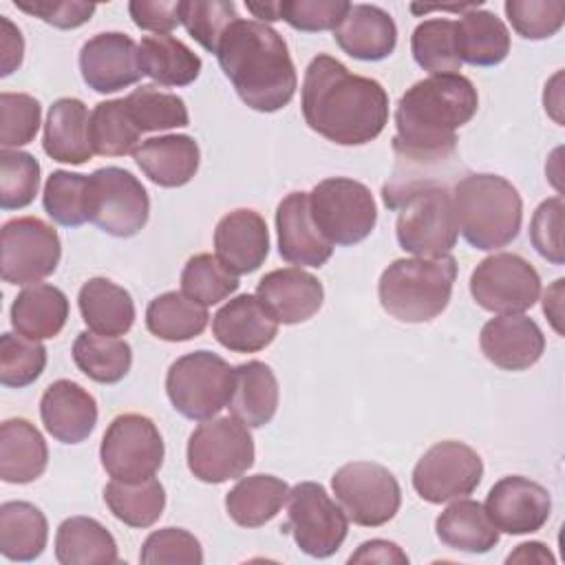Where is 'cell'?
I'll use <instances>...</instances> for the list:
<instances>
[{
  "label": "cell",
  "instance_id": "obj_1",
  "mask_svg": "<svg viewBox=\"0 0 565 565\" xmlns=\"http://www.w3.org/2000/svg\"><path fill=\"white\" fill-rule=\"evenodd\" d=\"M302 117L338 146L373 141L388 124V95L377 79L351 73L331 55H316L302 79Z\"/></svg>",
  "mask_w": 565,
  "mask_h": 565
},
{
  "label": "cell",
  "instance_id": "obj_2",
  "mask_svg": "<svg viewBox=\"0 0 565 565\" xmlns=\"http://www.w3.org/2000/svg\"><path fill=\"white\" fill-rule=\"evenodd\" d=\"M479 108L475 84L461 73L430 75L415 82L395 106L393 148L399 161L435 166L457 148V130Z\"/></svg>",
  "mask_w": 565,
  "mask_h": 565
},
{
  "label": "cell",
  "instance_id": "obj_3",
  "mask_svg": "<svg viewBox=\"0 0 565 565\" xmlns=\"http://www.w3.org/2000/svg\"><path fill=\"white\" fill-rule=\"evenodd\" d=\"M216 57L238 97L258 113L285 108L298 88L296 66L282 35L258 20L232 22Z\"/></svg>",
  "mask_w": 565,
  "mask_h": 565
},
{
  "label": "cell",
  "instance_id": "obj_4",
  "mask_svg": "<svg viewBox=\"0 0 565 565\" xmlns=\"http://www.w3.org/2000/svg\"><path fill=\"white\" fill-rule=\"evenodd\" d=\"M386 207L397 210L395 234L404 252L435 258L446 256L457 243L452 192L430 179H393L382 188Z\"/></svg>",
  "mask_w": 565,
  "mask_h": 565
},
{
  "label": "cell",
  "instance_id": "obj_5",
  "mask_svg": "<svg viewBox=\"0 0 565 565\" xmlns=\"http://www.w3.org/2000/svg\"><path fill=\"white\" fill-rule=\"evenodd\" d=\"M452 205L457 227L475 249L505 247L521 232V194L499 174H466L452 188Z\"/></svg>",
  "mask_w": 565,
  "mask_h": 565
},
{
  "label": "cell",
  "instance_id": "obj_6",
  "mask_svg": "<svg viewBox=\"0 0 565 565\" xmlns=\"http://www.w3.org/2000/svg\"><path fill=\"white\" fill-rule=\"evenodd\" d=\"M455 278L457 260L450 254L397 258L380 276V305L399 322H428L448 307Z\"/></svg>",
  "mask_w": 565,
  "mask_h": 565
},
{
  "label": "cell",
  "instance_id": "obj_7",
  "mask_svg": "<svg viewBox=\"0 0 565 565\" xmlns=\"http://www.w3.org/2000/svg\"><path fill=\"white\" fill-rule=\"evenodd\" d=\"M234 369L212 351H192L177 358L166 375V393L177 413L205 422L218 415L232 397Z\"/></svg>",
  "mask_w": 565,
  "mask_h": 565
},
{
  "label": "cell",
  "instance_id": "obj_8",
  "mask_svg": "<svg viewBox=\"0 0 565 565\" xmlns=\"http://www.w3.org/2000/svg\"><path fill=\"white\" fill-rule=\"evenodd\" d=\"M188 468L203 483H223L243 477L254 466L249 426L234 415L199 424L188 439Z\"/></svg>",
  "mask_w": 565,
  "mask_h": 565
},
{
  "label": "cell",
  "instance_id": "obj_9",
  "mask_svg": "<svg viewBox=\"0 0 565 565\" xmlns=\"http://www.w3.org/2000/svg\"><path fill=\"white\" fill-rule=\"evenodd\" d=\"M309 205L318 230L333 245L364 241L377 223V205L371 190L349 177H329L309 192Z\"/></svg>",
  "mask_w": 565,
  "mask_h": 565
},
{
  "label": "cell",
  "instance_id": "obj_10",
  "mask_svg": "<svg viewBox=\"0 0 565 565\" xmlns=\"http://www.w3.org/2000/svg\"><path fill=\"white\" fill-rule=\"evenodd\" d=\"M282 532L291 534L307 556L329 558L344 543L349 519L340 503L327 494L324 486L300 481L289 488L287 523L282 525Z\"/></svg>",
  "mask_w": 565,
  "mask_h": 565
},
{
  "label": "cell",
  "instance_id": "obj_11",
  "mask_svg": "<svg viewBox=\"0 0 565 565\" xmlns=\"http://www.w3.org/2000/svg\"><path fill=\"white\" fill-rule=\"evenodd\" d=\"M148 216V192L132 172L108 166L88 174V221L102 232L130 238L143 230Z\"/></svg>",
  "mask_w": 565,
  "mask_h": 565
},
{
  "label": "cell",
  "instance_id": "obj_12",
  "mask_svg": "<svg viewBox=\"0 0 565 565\" xmlns=\"http://www.w3.org/2000/svg\"><path fill=\"white\" fill-rule=\"evenodd\" d=\"M331 488L347 519L362 527L388 523L402 505L397 479L388 468L373 461L344 463L331 477Z\"/></svg>",
  "mask_w": 565,
  "mask_h": 565
},
{
  "label": "cell",
  "instance_id": "obj_13",
  "mask_svg": "<svg viewBox=\"0 0 565 565\" xmlns=\"http://www.w3.org/2000/svg\"><path fill=\"white\" fill-rule=\"evenodd\" d=\"M163 439L154 422L139 413L117 415L99 446V459L108 477L119 481H143L163 463Z\"/></svg>",
  "mask_w": 565,
  "mask_h": 565
},
{
  "label": "cell",
  "instance_id": "obj_14",
  "mask_svg": "<svg viewBox=\"0 0 565 565\" xmlns=\"http://www.w3.org/2000/svg\"><path fill=\"white\" fill-rule=\"evenodd\" d=\"M470 294L481 309L497 316L523 313L541 296V276L523 256L499 252L475 267Z\"/></svg>",
  "mask_w": 565,
  "mask_h": 565
},
{
  "label": "cell",
  "instance_id": "obj_15",
  "mask_svg": "<svg viewBox=\"0 0 565 565\" xmlns=\"http://www.w3.org/2000/svg\"><path fill=\"white\" fill-rule=\"evenodd\" d=\"M62 258L53 225L38 216H18L2 225L0 274L9 285H35L51 276Z\"/></svg>",
  "mask_w": 565,
  "mask_h": 565
},
{
  "label": "cell",
  "instance_id": "obj_16",
  "mask_svg": "<svg viewBox=\"0 0 565 565\" xmlns=\"http://www.w3.org/2000/svg\"><path fill=\"white\" fill-rule=\"evenodd\" d=\"M483 477V461L463 441L446 439L430 446L413 468V488L428 503L468 497Z\"/></svg>",
  "mask_w": 565,
  "mask_h": 565
},
{
  "label": "cell",
  "instance_id": "obj_17",
  "mask_svg": "<svg viewBox=\"0 0 565 565\" xmlns=\"http://www.w3.org/2000/svg\"><path fill=\"white\" fill-rule=\"evenodd\" d=\"M79 71L88 88L117 93L141 79L139 44L119 31L97 33L79 51Z\"/></svg>",
  "mask_w": 565,
  "mask_h": 565
},
{
  "label": "cell",
  "instance_id": "obj_18",
  "mask_svg": "<svg viewBox=\"0 0 565 565\" xmlns=\"http://www.w3.org/2000/svg\"><path fill=\"white\" fill-rule=\"evenodd\" d=\"M483 508L499 532L532 534L547 523L552 499L541 483L521 475H510L490 488Z\"/></svg>",
  "mask_w": 565,
  "mask_h": 565
},
{
  "label": "cell",
  "instance_id": "obj_19",
  "mask_svg": "<svg viewBox=\"0 0 565 565\" xmlns=\"http://www.w3.org/2000/svg\"><path fill=\"white\" fill-rule=\"evenodd\" d=\"M278 254L282 260L298 267H322L331 254L333 243L318 230L309 192H291L276 207Z\"/></svg>",
  "mask_w": 565,
  "mask_h": 565
},
{
  "label": "cell",
  "instance_id": "obj_20",
  "mask_svg": "<svg viewBox=\"0 0 565 565\" xmlns=\"http://www.w3.org/2000/svg\"><path fill=\"white\" fill-rule=\"evenodd\" d=\"M481 353L503 371H525L534 366L545 351L541 327L523 316H497L488 320L479 335Z\"/></svg>",
  "mask_w": 565,
  "mask_h": 565
},
{
  "label": "cell",
  "instance_id": "obj_21",
  "mask_svg": "<svg viewBox=\"0 0 565 565\" xmlns=\"http://www.w3.org/2000/svg\"><path fill=\"white\" fill-rule=\"evenodd\" d=\"M256 298L280 324H300L318 313L324 300L322 282L302 267H282L258 280Z\"/></svg>",
  "mask_w": 565,
  "mask_h": 565
},
{
  "label": "cell",
  "instance_id": "obj_22",
  "mask_svg": "<svg viewBox=\"0 0 565 565\" xmlns=\"http://www.w3.org/2000/svg\"><path fill=\"white\" fill-rule=\"evenodd\" d=\"M216 342L234 353H256L274 342L278 322L252 294L227 300L212 318Z\"/></svg>",
  "mask_w": 565,
  "mask_h": 565
},
{
  "label": "cell",
  "instance_id": "obj_23",
  "mask_svg": "<svg viewBox=\"0 0 565 565\" xmlns=\"http://www.w3.org/2000/svg\"><path fill=\"white\" fill-rule=\"evenodd\" d=\"M216 258L236 276L256 271L269 254V230L254 210H234L225 214L214 230Z\"/></svg>",
  "mask_w": 565,
  "mask_h": 565
},
{
  "label": "cell",
  "instance_id": "obj_24",
  "mask_svg": "<svg viewBox=\"0 0 565 565\" xmlns=\"http://www.w3.org/2000/svg\"><path fill=\"white\" fill-rule=\"evenodd\" d=\"M40 417L53 439L79 444L88 439L97 424V402L77 382L55 380L42 393Z\"/></svg>",
  "mask_w": 565,
  "mask_h": 565
},
{
  "label": "cell",
  "instance_id": "obj_25",
  "mask_svg": "<svg viewBox=\"0 0 565 565\" xmlns=\"http://www.w3.org/2000/svg\"><path fill=\"white\" fill-rule=\"evenodd\" d=\"M338 46L362 62H380L395 51V20L375 4H351L342 22L333 29Z\"/></svg>",
  "mask_w": 565,
  "mask_h": 565
},
{
  "label": "cell",
  "instance_id": "obj_26",
  "mask_svg": "<svg viewBox=\"0 0 565 565\" xmlns=\"http://www.w3.org/2000/svg\"><path fill=\"white\" fill-rule=\"evenodd\" d=\"M132 157L141 172L161 188H181L190 183L201 163L199 143L190 135L146 139Z\"/></svg>",
  "mask_w": 565,
  "mask_h": 565
},
{
  "label": "cell",
  "instance_id": "obj_27",
  "mask_svg": "<svg viewBox=\"0 0 565 565\" xmlns=\"http://www.w3.org/2000/svg\"><path fill=\"white\" fill-rule=\"evenodd\" d=\"M88 108L77 97H60L51 104L44 121V152L60 163L82 166L95 154L88 139Z\"/></svg>",
  "mask_w": 565,
  "mask_h": 565
},
{
  "label": "cell",
  "instance_id": "obj_28",
  "mask_svg": "<svg viewBox=\"0 0 565 565\" xmlns=\"http://www.w3.org/2000/svg\"><path fill=\"white\" fill-rule=\"evenodd\" d=\"M278 380L274 371L258 360L234 366L232 397L227 402L230 413L249 428L269 424L278 408Z\"/></svg>",
  "mask_w": 565,
  "mask_h": 565
},
{
  "label": "cell",
  "instance_id": "obj_29",
  "mask_svg": "<svg viewBox=\"0 0 565 565\" xmlns=\"http://www.w3.org/2000/svg\"><path fill=\"white\" fill-rule=\"evenodd\" d=\"M49 448L42 433L22 417L0 426V477L7 483H31L46 470Z\"/></svg>",
  "mask_w": 565,
  "mask_h": 565
},
{
  "label": "cell",
  "instance_id": "obj_30",
  "mask_svg": "<svg viewBox=\"0 0 565 565\" xmlns=\"http://www.w3.org/2000/svg\"><path fill=\"white\" fill-rule=\"evenodd\" d=\"M68 318V298L62 289L44 282L24 287L11 305V327L31 338H55Z\"/></svg>",
  "mask_w": 565,
  "mask_h": 565
},
{
  "label": "cell",
  "instance_id": "obj_31",
  "mask_svg": "<svg viewBox=\"0 0 565 565\" xmlns=\"http://www.w3.org/2000/svg\"><path fill=\"white\" fill-rule=\"evenodd\" d=\"M437 539L457 552L486 554L499 543V530L486 508L472 499H455L435 521Z\"/></svg>",
  "mask_w": 565,
  "mask_h": 565
},
{
  "label": "cell",
  "instance_id": "obj_32",
  "mask_svg": "<svg viewBox=\"0 0 565 565\" xmlns=\"http://www.w3.org/2000/svg\"><path fill=\"white\" fill-rule=\"evenodd\" d=\"M77 305L86 327L102 335H124L135 322L130 294L108 278H90L77 294Z\"/></svg>",
  "mask_w": 565,
  "mask_h": 565
},
{
  "label": "cell",
  "instance_id": "obj_33",
  "mask_svg": "<svg viewBox=\"0 0 565 565\" xmlns=\"http://www.w3.org/2000/svg\"><path fill=\"white\" fill-rule=\"evenodd\" d=\"M479 7L463 11L457 22L459 57L472 66H497L510 53V31L497 13Z\"/></svg>",
  "mask_w": 565,
  "mask_h": 565
},
{
  "label": "cell",
  "instance_id": "obj_34",
  "mask_svg": "<svg viewBox=\"0 0 565 565\" xmlns=\"http://www.w3.org/2000/svg\"><path fill=\"white\" fill-rule=\"evenodd\" d=\"M289 486L274 475H252L225 494V510L241 527H260L287 503Z\"/></svg>",
  "mask_w": 565,
  "mask_h": 565
},
{
  "label": "cell",
  "instance_id": "obj_35",
  "mask_svg": "<svg viewBox=\"0 0 565 565\" xmlns=\"http://www.w3.org/2000/svg\"><path fill=\"white\" fill-rule=\"evenodd\" d=\"M55 558L62 565H108L119 563L113 534L90 516H71L55 534Z\"/></svg>",
  "mask_w": 565,
  "mask_h": 565
},
{
  "label": "cell",
  "instance_id": "obj_36",
  "mask_svg": "<svg viewBox=\"0 0 565 565\" xmlns=\"http://www.w3.org/2000/svg\"><path fill=\"white\" fill-rule=\"evenodd\" d=\"M49 539V523L40 508L29 501H4L0 505V552L15 563L35 561Z\"/></svg>",
  "mask_w": 565,
  "mask_h": 565
},
{
  "label": "cell",
  "instance_id": "obj_37",
  "mask_svg": "<svg viewBox=\"0 0 565 565\" xmlns=\"http://www.w3.org/2000/svg\"><path fill=\"white\" fill-rule=\"evenodd\" d=\"M139 64L141 73L150 79L177 88L192 84L203 66L194 51L168 33L146 35L139 42Z\"/></svg>",
  "mask_w": 565,
  "mask_h": 565
},
{
  "label": "cell",
  "instance_id": "obj_38",
  "mask_svg": "<svg viewBox=\"0 0 565 565\" xmlns=\"http://www.w3.org/2000/svg\"><path fill=\"white\" fill-rule=\"evenodd\" d=\"M207 320V307L183 291H166L150 300L146 309L148 331L166 342H185L201 335Z\"/></svg>",
  "mask_w": 565,
  "mask_h": 565
},
{
  "label": "cell",
  "instance_id": "obj_39",
  "mask_svg": "<svg viewBox=\"0 0 565 565\" xmlns=\"http://www.w3.org/2000/svg\"><path fill=\"white\" fill-rule=\"evenodd\" d=\"M73 362L93 382L117 384L130 371L132 349L121 338L82 331L73 342Z\"/></svg>",
  "mask_w": 565,
  "mask_h": 565
},
{
  "label": "cell",
  "instance_id": "obj_40",
  "mask_svg": "<svg viewBox=\"0 0 565 565\" xmlns=\"http://www.w3.org/2000/svg\"><path fill=\"white\" fill-rule=\"evenodd\" d=\"M104 501L117 521L143 530L154 525L163 514L166 490L154 477L143 481L113 479L104 488Z\"/></svg>",
  "mask_w": 565,
  "mask_h": 565
},
{
  "label": "cell",
  "instance_id": "obj_41",
  "mask_svg": "<svg viewBox=\"0 0 565 565\" xmlns=\"http://www.w3.org/2000/svg\"><path fill=\"white\" fill-rule=\"evenodd\" d=\"M139 128L135 126L124 99L99 102L88 121L90 148L99 157H124L135 154L139 143Z\"/></svg>",
  "mask_w": 565,
  "mask_h": 565
},
{
  "label": "cell",
  "instance_id": "obj_42",
  "mask_svg": "<svg viewBox=\"0 0 565 565\" xmlns=\"http://www.w3.org/2000/svg\"><path fill=\"white\" fill-rule=\"evenodd\" d=\"M411 53L430 75L459 73L461 57L457 44V22L446 18H430L415 26L411 35Z\"/></svg>",
  "mask_w": 565,
  "mask_h": 565
},
{
  "label": "cell",
  "instance_id": "obj_43",
  "mask_svg": "<svg viewBox=\"0 0 565 565\" xmlns=\"http://www.w3.org/2000/svg\"><path fill=\"white\" fill-rule=\"evenodd\" d=\"M124 102L139 132L183 128L190 124L185 102L174 93L159 90L157 86H139L124 97Z\"/></svg>",
  "mask_w": 565,
  "mask_h": 565
},
{
  "label": "cell",
  "instance_id": "obj_44",
  "mask_svg": "<svg viewBox=\"0 0 565 565\" xmlns=\"http://www.w3.org/2000/svg\"><path fill=\"white\" fill-rule=\"evenodd\" d=\"M42 205L57 225H84L88 221V174L68 170L51 172L44 183Z\"/></svg>",
  "mask_w": 565,
  "mask_h": 565
},
{
  "label": "cell",
  "instance_id": "obj_45",
  "mask_svg": "<svg viewBox=\"0 0 565 565\" xmlns=\"http://www.w3.org/2000/svg\"><path fill=\"white\" fill-rule=\"evenodd\" d=\"M238 289V276L232 274L216 256L196 254L181 271V291L203 307L230 298Z\"/></svg>",
  "mask_w": 565,
  "mask_h": 565
},
{
  "label": "cell",
  "instance_id": "obj_46",
  "mask_svg": "<svg viewBox=\"0 0 565 565\" xmlns=\"http://www.w3.org/2000/svg\"><path fill=\"white\" fill-rule=\"evenodd\" d=\"M46 366V349L40 340L22 333L0 335V382L9 388L33 384Z\"/></svg>",
  "mask_w": 565,
  "mask_h": 565
},
{
  "label": "cell",
  "instance_id": "obj_47",
  "mask_svg": "<svg viewBox=\"0 0 565 565\" xmlns=\"http://www.w3.org/2000/svg\"><path fill=\"white\" fill-rule=\"evenodd\" d=\"M179 20L205 51L216 53L223 33L238 20L236 4L227 0H183Z\"/></svg>",
  "mask_w": 565,
  "mask_h": 565
},
{
  "label": "cell",
  "instance_id": "obj_48",
  "mask_svg": "<svg viewBox=\"0 0 565 565\" xmlns=\"http://www.w3.org/2000/svg\"><path fill=\"white\" fill-rule=\"evenodd\" d=\"M40 188V163L22 150L0 152V205L22 210L33 203Z\"/></svg>",
  "mask_w": 565,
  "mask_h": 565
},
{
  "label": "cell",
  "instance_id": "obj_49",
  "mask_svg": "<svg viewBox=\"0 0 565 565\" xmlns=\"http://www.w3.org/2000/svg\"><path fill=\"white\" fill-rule=\"evenodd\" d=\"M42 106L26 93L0 95V146L2 150L26 146L40 130Z\"/></svg>",
  "mask_w": 565,
  "mask_h": 565
},
{
  "label": "cell",
  "instance_id": "obj_50",
  "mask_svg": "<svg viewBox=\"0 0 565 565\" xmlns=\"http://www.w3.org/2000/svg\"><path fill=\"white\" fill-rule=\"evenodd\" d=\"M503 9L512 29L525 40L552 38L565 22L561 0H505Z\"/></svg>",
  "mask_w": 565,
  "mask_h": 565
},
{
  "label": "cell",
  "instance_id": "obj_51",
  "mask_svg": "<svg viewBox=\"0 0 565 565\" xmlns=\"http://www.w3.org/2000/svg\"><path fill=\"white\" fill-rule=\"evenodd\" d=\"M139 561L143 565H201L203 563V550L201 543L181 527H163L148 534V539L141 545Z\"/></svg>",
  "mask_w": 565,
  "mask_h": 565
},
{
  "label": "cell",
  "instance_id": "obj_52",
  "mask_svg": "<svg viewBox=\"0 0 565 565\" xmlns=\"http://www.w3.org/2000/svg\"><path fill=\"white\" fill-rule=\"evenodd\" d=\"M280 20H285L291 29L305 31V33H318V31H333L347 11L351 9V2L347 0H282L278 2Z\"/></svg>",
  "mask_w": 565,
  "mask_h": 565
},
{
  "label": "cell",
  "instance_id": "obj_53",
  "mask_svg": "<svg viewBox=\"0 0 565 565\" xmlns=\"http://www.w3.org/2000/svg\"><path fill=\"white\" fill-rule=\"evenodd\" d=\"M563 214L565 203L561 196L545 199L532 214L530 221V241L532 247L550 263L563 265L565 263V247H563Z\"/></svg>",
  "mask_w": 565,
  "mask_h": 565
},
{
  "label": "cell",
  "instance_id": "obj_54",
  "mask_svg": "<svg viewBox=\"0 0 565 565\" xmlns=\"http://www.w3.org/2000/svg\"><path fill=\"white\" fill-rule=\"evenodd\" d=\"M13 4L55 29H77L86 24L97 9V4L79 0H15Z\"/></svg>",
  "mask_w": 565,
  "mask_h": 565
},
{
  "label": "cell",
  "instance_id": "obj_55",
  "mask_svg": "<svg viewBox=\"0 0 565 565\" xmlns=\"http://www.w3.org/2000/svg\"><path fill=\"white\" fill-rule=\"evenodd\" d=\"M179 7L181 2H166V0H132L128 2V13L132 22L143 31L154 33H168L179 20Z\"/></svg>",
  "mask_w": 565,
  "mask_h": 565
},
{
  "label": "cell",
  "instance_id": "obj_56",
  "mask_svg": "<svg viewBox=\"0 0 565 565\" xmlns=\"http://www.w3.org/2000/svg\"><path fill=\"white\" fill-rule=\"evenodd\" d=\"M24 57V40L20 29L7 18L0 15V75H11Z\"/></svg>",
  "mask_w": 565,
  "mask_h": 565
},
{
  "label": "cell",
  "instance_id": "obj_57",
  "mask_svg": "<svg viewBox=\"0 0 565 565\" xmlns=\"http://www.w3.org/2000/svg\"><path fill=\"white\" fill-rule=\"evenodd\" d=\"M349 563H399L406 565L408 556L399 550V545L384 541V539H373L366 541L358 547V552H353L349 556Z\"/></svg>",
  "mask_w": 565,
  "mask_h": 565
},
{
  "label": "cell",
  "instance_id": "obj_58",
  "mask_svg": "<svg viewBox=\"0 0 565 565\" xmlns=\"http://www.w3.org/2000/svg\"><path fill=\"white\" fill-rule=\"evenodd\" d=\"M563 282H565L563 278L554 280V285L547 287V291L543 296V313L547 316L554 331L561 335H563V324H561V320H563Z\"/></svg>",
  "mask_w": 565,
  "mask_h": 565
},
{
  "label": "cell",
  "instance_id": "obj_59",
  "mask_svg": "<svg viewBox=\"0 0 565 565\" xmlns=\"http://www.w3.org/2000/svg\"><path fill=\"white\" fill-rule=\"evenodd\" d=\"M505 563H554L552 552L539 543V541H530V543H521L508 558Z\"/></svg>",
  "mask_w": 565,
  "mask_h": 565
},
{
  "label": "cell",
  "instance_id": "obj_60",
  "mask_svg": "<svg viewBox=\"0 0 565 565\" xmlns=\"http://www.w3.org/2000/svg\"><path fill=\"white\" fill-rule=\"evenodd\" d=\"M245 7H247V11L254 13V18H258V22H263V24L280 20L278 2H245Z\"/></svg>",
  "mask_w": 565,
  "mask_h": 565
}]
</instances>
